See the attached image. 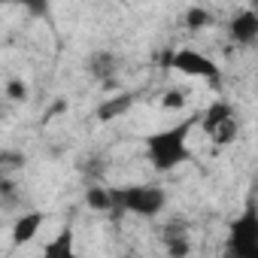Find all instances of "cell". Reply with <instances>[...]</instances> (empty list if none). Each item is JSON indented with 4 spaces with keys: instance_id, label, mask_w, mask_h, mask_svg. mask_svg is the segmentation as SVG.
<instances>
[{
    "instance_id": "cell-4",
    "label": "cell",
    "mask_w": 258,
    "mask_h": 258,
    "mask_svg": "<svg viewBox=\"0 0 258 258\" xmlns=\"http://www.w3.org/2000/svg\"><path fill=\"white\" fill-rule=\"evenodd\" d=\"M167 67L173 73H182L188 79H207L213 85H219V76H222V70H219V64L213 58H207L198 49H185V46L182 49H173L167 55Z\"/></svg>"
},
{
    "instance_id": "cell-14",
    "label": "cell",
    "mask_w": 258,
    "mask_h": 258,
    "mask_svg": "<svg viewBox=\"0 0 258 258\" xmlns=\"http://www.w3.org/2000/svg\"><path fill=\"white\" fill-rule=\"evenodd\" d=\"M4 94H7V100L22 103V100H28V82L13 76V79H7V85H4Z\"/></svg>"
},
{
    "instance_id": "cell-6",
    "label": "cell",
    "mask_w": 258,
    "mask_h": 258,
    "mask_svg": "<svg viewBox=\"0 0 258 258\" xmlns=\"http://www.w3.org/2000/svg\"><path fill=\"white\" fill-rule=\"evenodd\" d=\"M228 34L234 43L240 46H252L258 40V13L255 10H240L231 22H228Z\"/></svg>"
},
{
    "instance_id": "cell-3",
    "label": "cell",
    "mask_w": 258,
    "mask_h": 258,
    "mask_svg": "<svg viewBox=\"0 0 258 258\" xmlns=\"http://www.w3.org/2000/svg\"><path fill=\"white\" fill-rule=\"evenodd\" d=\"M225 258H258V213L252 204L231 222L225 237Z\"/></svg>"
},
{
    "instance_id": "cell-1",
    "label": "cell",
    "mask_w": 258,
    "mask_h": 258,
    "mask_svg": "<svg viewBox=\"0 0 258 258\" xmlns=\"http://www.w3.org/2000/svg\"><path fill=\"white\" fill-rule=\"evenodd\" d=\"M198 127V112L185 115L182 121L170 124V127H161V131H152L143 146H146V158L152 164V170L158 173H170L176 170L179 164L191 161V149H188V140H191V131Z\"/></svg>"
},
{
    "instance_id": "cell-2",
    "label": "cell",
    "mask_w": 258,
    "mask_h": 258,
    "mask_svg": "<svg viewBox=\"0 0 258 258\" xmlns=\"http://www.w3.org/2000/svg\"><path fill=\"white\" fill-rule=\"evenodd\" d=\"M112 191H115V210L134 213L143 219H155L167 207V191L161 185L140 182V185H127V188H112Z\"/></svg>"
},
{
    "instance_id": "cell-8",
    "label": "cell",
    "mask_w": 258,
    "mask_h": 258,
    "mask_svg": "<svg viewBox=\"0 0 258 258\" xmlns=\"http://www.w3.org/2000/svg\"><path fill=\"white\" fill-rule=\"evenodd\" d=\"M234 115H237V109H234L228 100H213L204 112H198V124H201V131L210 134V140H213V134L219 131L228 118H234Z\"/></svg>"
},
{
    "instance_id": "cell-15",
    "label": "cell",
    "mask_w": 258,
    "mask_h": 258,
    "mask_svg": "<svg viewBox=\"0 0 258 258\" xmlns=\"http://www.w3.org/2000/svg\"><path fill=\"white\" fill-rule=\"evenodd\" d=\"M185 100H188V94H185L182 88H170V91H164L161 106H164V109H182V106H185Z\"/></svg>"
},
{
    "instance_id": "cell-7",
    "label": "cell",
    "mask_w": 258,
    "mask_h": 258,
    "mask_svg": "<svg viewBox=\"0 0 258 258\" xmlns=\"http://www.w3.org/2000/svg\"><path fill=\"white\" fill-rule=\"evenodd\" d=\"M43 222H46V213H43V210L22 213V216L13 222V231H10V237H13V246H28V243H34V237L40 234Z\"/></svg>"
},
{
    "instance_id": "cell-13",
    "label": "cell",
    "mask_w": 258,
    "mask_h": 258,
    "mask_svg": "<svg viewBox=\"0 0 258 258\" xmlns=\"http://www.w3.org/2000/svg\"><path fill=\"white\" fill-rule=\"evenodd\" d=\"M182 25H185L188 31H204V28L213 25V13H210L207 7H188L185 16H182Z\"/></svg>"
},
{
    "instance_id": "cell-12",
    "label": "cell",
    "mask_w": 258,
    "mask_h": 258,
    "mask_svg": "<svg viewBox=\"0 0 258 258\" xmlns=\"http://www.w3.org/2000/svg\"><path fill=\"white\" fill-rule=\"evenodd\" d=\"M85 204H88L91 210H97V213L115 210V191H112V188H103V185H88Z\"/></svg>"
},
{
    "instance_id": "cell-9",
    "label": "cell",
    "mask_w": 258,
    "mask_h": 258,
    "mask_svg": "<svg viewBox=\"0 0 258 258\" xmlns=\"http://www.w3.org/2000/svg\"><path fill=\"white\" fill-rule=\"evenodd\" d=\"M131 106H134V94L131 91H118L112 97H103L97 103L94 115H97V121H115V118H121V115L131 112Z\"/></svg>"
},
{
    "instance_id": "cell-5",
    "label": "cell",
    "mask_w": 258,
    "mask_h": 258,
    "mask_svg": "<svg viewBox=\"0 0 258 258\" xmlns=\"http://www.w3.org/2000/svg\"><path fill=\"white\" fill-rule=\"evenodd\" d=\"M85 70H88L97 82H103L106 88H112V85H115V70H118V55L109 52V49H97V52L88 55Z\"/></svg>"
},
{
    "instance_id": "cell-10",
    "label": "cell",
    "mask_w": 258,
    "mask_h": 258,
    "mask_svg": "<svg viewBox=\"0 0 258 258\" xmlns=\"http://www.w3.org/2000/svg\"><path fill=\"white\" fill-rule=\"evenodd\" d=\"M40 258H79V255H76V243H73V228L64 225L49 243H43Z\"/></svg>"
},
{
    "instance_id": "cell-11",
    "label": "cell",
    "mask_w": 258,
    "mask_h": 258,
    "mask_svg": "<svg viewBox=\"0 0 258 258\" xmlns=\"http://www.w3.org/2000/svg\"><path fill=\"white\" fill-rule=\"evenodd\" d=\"M164 252L167 258H188L191 255V237L182 225H167L164 228Z\"/></svg>"
}]
</instances>
